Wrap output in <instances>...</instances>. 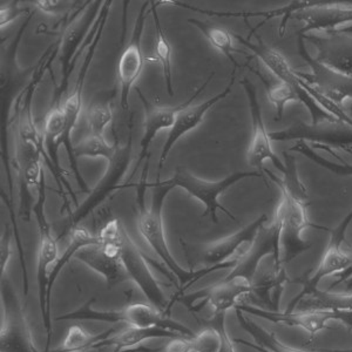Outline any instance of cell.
Returning <instances> with one entry per match:
<instances>
[{
	"label": "cell",
	"mask_w": 352,
	"mask_h": 352,
	"mask_svg": "<svg viewBox=\"0 0 352 352\" xmlns=\"http://www.w3.org/2000/svg\"><path fill=\"white\" fill-rule=\"evenodd\" d=\"M102 1H87L82 5L74 14L64 30V34L59 43L60 50L61 81L60 85L54 89L51 107L61 106V98L68 87V79L72 74L76 66V56L80 53L81 43H84V36L89 33V28L94 25L96 16L100 13Z\"/></svg>",
	"instance_id": "8992f818"
},
{
	"label": "cell",
	"mask_w": 352,
	"mask_h": 352,
	"mask_svg": "<svg viewBox=\"0 0 352 352\" xmlns=\"http://www.w3.org/2000/svg\"><path fill=\"white\" fill-rule=\"evenodd\" d=\"M298 53L305 59L311 69L310 73L297 71L298 76L318 92L327 96L328 99L338 104L340 109L346 112V109L352 112V76H345L343 73L337 72L329 68L310 56L305 47V38L298 34Z\"/></svg>",
	"instance_id": "5bb4252c"
},
{
	"label": "cell",
	"mask_w": 352,
	"mask_h": 352,
	"mask_svg": "<svg viewBox=\"0 0 352 352\" xmlns=\"http://www.w3.org/2000/svg\"><path fill=\"white\" fill-rule=\"evenodd\" d=\"M241 85L243 86L244 92L248 98L250 114H252V140L249 144L248 153H247L248 164L252 167L257 168V172L263 174L264 161H270L283 174L285 169V162L280 160L272 149V138L264 124L262 109H261L260 101L257 99L256 87L247 78L241 80Z\"/></svg>",
	"instance_id": "2e32d148"
},
{
	"label": "cell",
	"mask_w": 352,
	"mask_h": 352,
	"mask_svg": "<svg viewBox=\"0 0 352 352\" xmlns=\"http://www.w3.org/2000/svg\"><path fill=\"white\" fill-rule=\"evenodd\" d=\"M116 332V328H109L99 333H91L80 325H72L68 329L63 343L50 352H86L93 349H99L101 343H104Z\"/></svg>",
	"instance_id": "83f0119b"
},
{
	"label": "cell",
	"mask_w": 352,
	"mask_h": 352,
	"mask_svg": "<svg viewBox=\"0 0 352 352\" xmlns=\"http://www.w3.org/2000/svg\"><path fill=\"white\" fill-rule=\"evenodd\" d=\"M236 310V317L241 328L248 332L249 335L254 338L255 343H249L244 340H234L236 343L249 346L258 352H327L325 349L323 350H305V349L294 348L285 345L277 340L276 336L272 332L265 330L260 325H257L255 322H252L250 318L245 316L242 310L235 309Z\"/></svg>",
	"instance_id": "cb8c5ba5"
},
{
	"label": "cell",
	"mask_w": 352,
	"mask_h": 352,
	"mask_svg": "<svg viewBox=\"0 0 352 352\" xmlns=\"http://www.w3.org/2000/svg\"><path fill=\"white\" fill-rule=\"evenodd\" d=\"M235 74H236V71L232 69L230 81H229L227 87L224 88L222 92L212 96L208 100L204 101L202 104H197V106H189V107L184 109V111H181L177 114L175 124H174L172 129H169L167 140L164 142V148H162V152H161L157 179H160L161 169L164 168V164L167 161L168 154L172 151L173 147L175 146L176 142L180 140L181 138L186 135L187 133L197 129L204 122V116L208 113L209 109H212L219 101L223 100L232 93V86H234V82H235Z\"/></svg>",
	"instance_id": "ffe728a7"
},
{
	"label": "cell",
	"mask_w": 352,
	"mask_h": 352,
	"mask_svg": "<svg viewBox=\"0 0 352 352\" xmlns=\"http://www.w3.org/2000/svg\"><path fill=\"white\" fill-rule=\"evenodd\" d=\"M252 71H255V69H252ZM255 74L263 82L264 87L267 89L268 99L275 106V109H276L275 120H282L287 104L294 102V101H300V96L290 85L277 79L276 76H265L256 71H255Z\"/></svg>",
	"instance_id": "4dcf8cb0"
},
{
	"label": "cell",
	"mask_w": 352,
	"mask_h": 352,
	"mask_svg": "<svg viewBox=\"0 0 352 352\" xmlns=\"http://www.w3.org/2000/svg\"><path fill=\"white\" fill-rule=\"evenodd\" d=\"M288 152L298 153L305 156L307 159L312 161L314 164H318L322 168H325L329 172L333 173L335 175L338 176H352V164L343 161L342 164H336L331 161L327 160L323 156L318 155L315 153L310 144H307L305 141H296L295 146H292L289 148Z\"/></svg>",
	"instance_id": "d6a6232c"
},
{
	"label": "cell",
	"mask_w": 352,
	"mask_h": 352,
	"mask_svg": "<svg viewBox=\"0 0 352 352\" xmlns=\"http://www.w3.org/2000/svg\"><path fill=\"white\" fill-rule=\"evenodd\" d=\"M288 280L285 265L275 263L272 258V268L269 270H257L252 282L250 296L256 297L261 303L267 305L272 311H276L280 294Z\"/></svg>",
	"instance_id": "603a6c76"
},
{
	"label": "cell",
	"mask_w": 352,
	"mask_h": 352,
	"mask_svg": "<svg viewBox=\"0 0 352 352\" xmlns=\"http://www.w3.org/2000/svg\"><path fill=\"white\" fill-rule=\"evenodd\" d=\"M151 1H146L140 8V12L136 16L134 28H133L132 36L127 47L121 53L119 61H118V79L120 82V104L124 112L129 109V94L133 86L135 85L138 79L140 78L141 73L144 71V59L142 52V36H144V24L147 21L151 11L148 8Z\"/></svg>",
	"instance_id": "9a60e30c"
},
{
	"label": "cell",
	"mask_w": 352,
	"mask_h": 352,
	"mask_svg": "<svg viewBox=\"0 0 352 352\" xmlns=\"http://www.w3.org/2000/svg\"><path fill=\"white\" fill-rule=\"evenodd\" d=\"M119 245L121 261L127 272L129 280H133L135 283L136 287L140 289L144 297L154 308L170 316V302L167 300L160 283L151 272L144 252L138 248V245L134 243V241L131 239L129 232H126L124 228L119 239Z\"/></svg>",
	"instance_id": "4fadbf2b"
},
{
	"label": "cell",
	"mask_w": 352,
	"mask_h": 352,
	"mask_svg": "<svg viewBox=\"0 0 352 352\" xmlns=\"http://www.w3.org/2000/svg\"><path fill=\"white\" fill-rule=\"evenodd\" d=\"M212 76H214V73L208 76V79L204 81L202 86L195 89V92L192 93L187 100L182 102V104H177V106H173V107H161V106L153 104L146 98L144 93L141 92L140 88L136 87V93H138L144 109V132L140 141V153H139V157L136 161L135 169L139 168V166L148 157L149 147H151V144H152L153 140L155 139L156 135L164 129H172L174 124H175L177 114L181 111H184V109L189 107L192 104V101L195 100L197 96L204 92L210 80H212Z\"/></svg>",
	"instance_id": "e0dca14e"
},
{
	"label": "cell",
	"mask_w": 352,
	"mask_h": 352,
	"mask_svg": "<svg viewBox=\"0 0 352 352\" xmlns=\"http://www.w3.org/2000/svg\"><path fill=\"white\" fill-rule=\"evenodd\" d=\"M252 294V282L244 277H226L217 285L201 289L189 295L174 296L172 302L184 305L189 311L200 312L206 305L212 309V315L227 314L236 308ZM173 307V305H172Z\"/></svg>",
	"instance_id": "9c48e42d"
},
{
	"label": "cell",
	"mask_w": 352,
	"mask_h": 352,
	"mask_svg": "<svg viewBox=\"0 0 352 352\" xmlns=\"http://www.w3.org/2000/svg\"><path fill=\"white\" fill-rule=\"evenodd\" d=\"M38 197L33 206V214L36 217L39 227V249H38V260H36V285H38V298L41 307V318L44 323L47 340L45 352H50L51 340H52V327L50 325L47 317V289L50 280V268L58 261V239L53 236L51 226L48 223L47 217L45 214V201H46V184L45 180L41 182V187L36 190Z\"/></svg>",
	"instance_id": "277c9868"
},
{
	"label": "cell",
	"mask_w": 352,
	"mask_h": 352,
	"mask_svg": "<svg viewBox=\"0 0 352 352\" xmlns=\"http://www.w3.org/2000/svg\"><path fill=\"white\" fill-rule=\"evenodd\" d=\"M113 120L111 100L93 102L87 109V122L91 134L104 135V129Z\"/></svg>",
	"instance_id": "836d02e7"
},
{
	"label": "cell",
	"mask_w": 352,
	"mask_h": 352,
	"mask_svg": "<svg viewBox=\"0 0 352 352\" xmlns=\"http://www.w3.org/2000/svg\"><path fill=\"white\" fill-rule=\"evenodd\" d=\"M113 1H104L102 8H101L100 13L96 19V23L91 28V34L87 36V46H86V56H85L84 63L81 65L80 71L78 74V79H76V85L73 88V92L71 96H68L64 104H63V109H64L65 114V134L64 139H63V146L66 149L67 153L68 161H69V166L72 169L73 174L76 176V182L79 184L81 190L89 194V188H88L87 184L85 182L84 177L81 175L80 170H79V166H78V161L74 157L73 154L72 136L73 131L76 129V122L79 120V116H80L81 106H82V94H84L85 81H86V76L89 72V67L92 64L93 58L96 56V48L100 44L101 38L104 34V28L109 21V10L112 8Z\"/></svg>",
	"instance_id": "7a4b0ae2"
},
{
	"label": "cell",
	"mask_w": 352,
	"mask_h": 352,
	"mask_svg": "<svg viewBox=\"0 0 352 352\" xmlns=\"http://www.w3.org/2000/svg\"><path fill=\"white\" fill-rule=\"evenodd\" d=\"M268 217L263 214L256 220L252 221L240 232L224 237L222 240L204 244L202 249L195 254V263H202L204 267H221L222 269H234L241 258L252 248L257 234L264 224L267 223Z\"/></svg>",
	"instance_id": "7c38bea8"
},
{
	"label": "cell",
	"mask_w": 352,
	"mask_h": 352,
	"mask_svg": "<svg viewBox=\"0 0 352 352\" xmlns=\"http://www.w3.org/2000/svg\"><path fill=\"white\" fill-rule=\"evenodd\" d=\"M351 222L352 210L349 212L344 220L338 224L337 228L332 229L327 250L323 254V257L315 272L305 280L303 292L315 290L323 278L331 275L338 276L351 265V255L349 250L343 249L346 229Z\"/></svg>",
	"instance_id": "d6986e66"
},
{
	"label": "cell",
	"mask_w": 352,
	"mask_h": 352,
	"mask_svg": "<svg viewBox=\"0 0 352 352\" xmlns=\"http://www.w3.org/2000/svg\"><path fill=\"white\" fill-rule=\"evenodd\" d=\"M187 21L192 26L199 28L200 32L209 41V44L212 45V47L217 48L219 52L222 53L232 63L234 69L236 71L239 68V64H237L236 59L234 58V53L236 52V50L234 47L230 32H228L226 28H221V26L212 24L208 21L195 19V18H190Z\"/></svg>",
	"instance_id": "f546056e"
},
{
	"label": "cell",
	"mask_w": 352,
	"mask_h": 352,
	"mask_svg": "<svg viewBox=\"0 0 352 352\" xmlns=\"http://www.w3.org/2000/svg\"><path fill=\"white\" fill-rule=\"evenodd\" d=\"M124 352H155V350H153V349L138 348L136 350L135 349H133V350H126V351Z\"/></svg>",
	"instance_id": "f35d334b"
},
{
	"label": "cell",
	"mask_w": 352,
	"mask_h": 352,
	"mask_svg": "<svg viewBox=\"0 0 352 352\" xmlns=\"http://www.w3.org/2000/svg\"><path fill=\"white\" fill-rule=\"evenodd\" d=\"M34 4L43 12L50 13V14H56V13L60 11L61 8H64L63 3L58 1V0H39V1H36Z\"/></svg>",
	"instance_id": "74e56055"
},
{
	"label": "cell",
	"mask_w": 352,
	"mask_h": 352,
	"mask_svg": "<svg viewBox=\"0 0 352 352\" xmlns=\"http://www.w3.org/2000/svg\"><path fill=\"white\" fill-rule=\"evenodd\" d=\"M176 337H184L176 333V332L168 331L164 329L159 328H135L129 327L121 331H116L112 336L101 343L100 348L104 346H113L116 352H124L126 350L133 349L144 343L146 340H154V338H176ZM99 348V349H100Z\"/></svg>",
	"instance_id": "484cf974"
},
{
	"label": "cell",
	"mask_w": 352,
	"mask_h": 352,
	"mask_svg": "<svg viewBox=\"0 0 352 352\" xmlns=\"http://www.w3.org/2000/svg\"><path fill=\"white\" fill-rule=\"evenodd\" d=\"M160 6L159 1H151V13H152L154 24H155V47H154V59L157 61L162 68L164 85L169 96H174V86H173V66L172 54L173 50L166 33H164L162 25H161L160 16L157 14V8Z\"/></svg>",
	"instance_id": "4316f807"
},
{
	"label": "cell",
	"mask_w": 352,
	"mask_h": 352,
	"mask_svg": "<svg viewBox=\"0 0 352 352\" xmlns=\"http://www.w3.org/2000/svg\"><path fill=\"white\" fill-rule=\"evenodd\" d=\"M18 1H12L8 5H3L0 8V28L4 30L6 26L16 21V18L23 16V14H32L30 13V8H21Z\"/></svg>",
	"instance_id": "d590c367"
},
{
	"label": "cell",
	"mask_w": 352,
	"mask_h": 352,
	"mask_svg": "<svg viewBox=\"0 0 352 352\" xmlns=\"http://www.w3.org/2000/svg\"><path fill=\"white\" fill-rule=\"evenodd\" d=\"M248 177L249 179L263 177V174H261L257 170L256 172H236L232 173L222 180L207 181L194 175L184 167H177L174 175L168 180L162 181V182L172 186L174 188L179 187L184 189L190 197L204 204L206 209L202 214V217H209L214 223H219L217 209H221L232 221H236V217L232 215V212H229L228 209L219 202V197L239 181L248 179Z\"/></svg>",
	"instance_id": "3957f363"
},
{
	"label": "cell",
	"mask_w": 352,
	"mask_h": 352,
	"mask_svg": "<svg viewBox=\"0 0 352 352\" xmlns=\"http://www.w3.org/2000/svg\"><path fill=\"white\" fill-rule=\"evenodd\" d=\"M232 36L236 39L240 44L244 45L245 47L249 48L255 56L263 63L264 66L268 68L272 72V76H276L277 79L285 81L287 84L290 85L297 94L300 96V101L302 104L307 106L309 113L311 116L312 124H316L320 121L333 120L337 119L328 112H325L324 109L317 104L316 101L309 96V93L305 91L303 86V80L298 76L297 71L289 65L288 60L285 59V56L282 53L278 52L277 50L265 44L260 36H256L257 43H252L249 38H244L237 33H232Z\"/></svg>",
	"instance_id": "ba28073f"
},
{
	"label": "cell",
	"mask_w": 352,
	"mask_h": 352,
	"mask_svg": "<svg viewBox=\"0 0 352 352\" xmlns=\"http://www.w3.org/2000/svg\"><path fill=\"white\" fill-rule=\"evenodd\" d=\"M0 295L3 309L0 351L41 352L33 340L21 298L8 278L0 280Z\"/></svg>",
	"instance_id": "52a82bcc"
},
{
	"label": "cell",
	"mask_w": 352,
	"mask_h": 352,
	"mask_svg": "<svg viewBox=\"0 0 352 352\" xmlns=\"http://www.w3.org/2000/svg\"><path fill=\"white\" fill-rule=\"evenodd\" d=\"M344 152L349 153V154H351L352 155V149H345Z\"/></svg>",
	"instance_id": "60d3db41"
},
{
	"label": "cell",
	"mask_w": 352,
	"mask_h": 352,
	"mask_svg": "<svg viewBox=\"0 0 352 352\" xmlns=\"http://www.w3.org/2000/svg\"><path fill=\"white\" fill-rule=\"evenodd\" d=\"M14 230L10 226H6V230L1 235V241H0V270H1V277L0 280H5V272H6V267H8V261L12 254L11 249V242H12Z\"/></svg>",
	"instance_id": "e575fe53"
},
{
	"label": "cell",
	"mask_w": 352,
	"mask_h": 352,
	"mask_svg": "<svg viewBox=\"0 0 352 352\" xmlns=\"http://www.w3.org/2000/svg\"><path fill=\"white\" fill-rule=\"evenodd\" d=\"M192 337H176L162 349V352H192Z\"/></svg>",
	"instance_id": "8d00e7d4"
},
{
	"label": "cell",
	"mask_w": 352,
	"mask_h": 352,
	"mask_svg": "<svg viewBox=\"0 0 352 352\" xmlns=\"http://www.w3.org/2000/svg\"><path fill=\"white\" fill-rule=\"evenodd\" d=\"M307 206L282 192L275 221L280 226V262L283 265L311 248V242L302 237L305 228L310 226Z\"/></svg>",
	"instance_id": "8fae6325"
},
{
	"label": "cell",
	"mask_w": 352,
	"mask_h": 352,
	"mask_svg": "<svg viewBox=\"0 0 352 352\" xmlns=\"http://www.w3.org/2000/svg\"><path fill=\"white\" fill-rule=\"evenodd\" d=\"M327 352H352V348L349 349H343V350H340V349H336V350H330V349H325Z\"/></svg>",
	"instance_id": "ab89813d"
},
{
	"label": "cell",
	"mask_w": 352,
	"mask_h": 352,
	"mask_svg": "<svg viewBox=\"0 0 352 352\" xmlns=\"http://www.w3.org/2000/svg\"><path fill=\"white\" fill-rule=\"evenodd\" d=\"M69 234V244L67 248L65 250L63 256L59 257L56 263L53 264L51 272H50V280H48L47 289V317L50 325L52 327V312H51V295H52L53 287L56 285L58 277L60 275L61 270L64 269L65 265L71 261V258H74L76 252L88 247V245H93V244H100V241L98 236H94L91 232H88L87 229L78 226L76 228H73Z\"/></svg>",
	"instance_id": "d4e9b609"
},
{
	"label": "cell",
	"mask_w": 352,
	"mask_h": 352,
	"mask_svg": "<svg viewBox=\"0 0 352 352\" xmlns=\"http://www.w3.org/2000/svg\"><path fill=\"white\" fill-rule=\"evenodd\" d=\"M305 41L317 48L318 63L345 76H352V36L337 33H309Z\"/></svg>",
	"instance_id": "44dd1931"
},
{
	"label": "cell",
	"mask_w": 352,
	"mask_h": 352,
	"mask_svg": "<svg viewBox=\"0 0 352 352\" xmlns=\"http://www.w3.org/2000/svg\"><path fill=\"white\" fill-rule=\"evenodd\" d=\"M118 144H119L118 138H116L114 144H109L104 140V135L91 134L73 147V154L76 160L79 157H89V159L102 157L104 160L111 161L116 154Z\"/></svg>",
	"instance_id": "1f68e13d"
},
{
	"label": "cell",
	"mask_w": 352,
	"mask_h": 352,
	"mask_svg": "<svg viewBox=\"0 0 352 352\" xmlns=\"http://www.w3.org/2000/svg\"><path fill=\"white\" fill-rule=\"evenodd\" d=\"M149 159H146L144 170L141 173L140 181L134 186L138 206V229L144 242L148 244L159 258L162 260L173 276L176 278L177 292L175 296L182 295L186 289L199 280L197 270L184 269L173 256L169 250L167 237L164 232V201L174 187L164 184L160 179L148 184Z\"/></svg>",
	"instance_id": "6da1fadb"
},
{
	"label": "cell",
	"mask_w": 352,
	"mask_h": 352,
	"mask_svg": "<svg viewBox=\"0 0 352 352\" xmlns=\"http://www.w3.org/2000/svg\"><path fill=\"white\" fill-rule=\"evenodd\" d=\"M292 18H296L305 24L298 33L300 36L330 32L335 28L352 23V1L311 0L308 8L296 13Z\"/></svg>",
	"instance_id": "ac0fdd59"
},
{
	"label": "cell",
	"mask_w": 352,
	"mask_h": 352,
	"mask_svg": "<svg viewBox=\"0 0 352 352\" xmlns=\"http://www.w3.org/2000/svg\"><path fill=\"white\" fill-rule=\"evenodd\" d=\"M272 141H305L322 151L329 148L352 149V126L333 119L316 124L298 121L288 129L270 133Z\"/></svg>",
	"instance_id": "30bf717a"
},
{
	"label": "cell",
	"mask_w": 352,
	"mask_h": 352,
	"mask_svg": "<svg viewBox=\"0 0 352 352\" xmlns=\"http://www.w3.org/2000/svg\"><path fill=\"white\" fill-rule=\"evenodd\" d=\"M282 154L285 157L283 162H285V166L283 179H280L276 175H274L269 169L264 168L263 172L270 177V180L276 184L280 192L287 194L288 197L295 199L298 202L308 204V190L305 188L303 182L300 181L298 173H297L296 157L289 152H283Z\"/></svg>",
	"instance_id": "f1b7e54d"
},
{
	"label": "cell",
	"mask_w": 352,
	"mask_h": 352,
	"mask_svg": "<svg viewBox=\"0 0 352 352\" xmlns=\"http://www.w3.org/2000/svg\"><path fill=\"white\" fill-rule=\"evenodd\" d=\"M310 310H333L352 311V292H320L318 289L302 292L292 300L285 312L310 311Z\"/></svg>",
	"instance_id": "7402d4cb"
},
{
	"label": "cell",
	"mask_w": 352,
	"mask_h": 352,
	"mask_svg": "<svg viewBox=\"0 0 352 352\" xmlns=\"http://www.w3.org/2000/svg\"><path fill=\"white\" fill-rule=\"evenodd\" d=\"M132 151L133 114L129 116V139L124 144H118L116 154L113 156L112 160L109 161V167L106 169L102 179L99 181V184H96V188H93L89 192L87 199L82 202V204L76 207V210L69 214L67 227L65 228L60 237H64L73 228L78 227L81 221L86 219L98 206H100L111 195V192L121 188V180L124 179V176L129 170V164L132 160Z\"/></svg>",
	"instance_id": "5b68a950"
}]
</instances>
